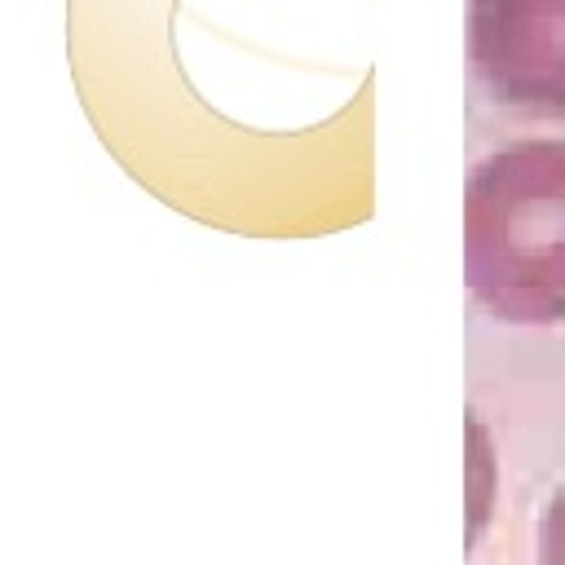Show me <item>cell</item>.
<instances>
[{
  "mask_svg": "<svg viewBox=\"0 0 565 565\" xmlns=\"http://www.w3.org/2000/svg\"><path fill=\"white\" fill-rule=\"evenodd\" d=\"M463 282L494 322H565V137H516L468 168Z\"/></svg>",
  "mask_w": 565,
  "mask_h": 565,
  "instance_id": "1",
  "label": "cell"
},
{
  "mask_svg": "<svg viewBox=\"0 0 565 565\" xmlns=\"http://www.w3.org/2000/svg\"><path fill=\"white\" fill-rule=\"evenodd\" d=\"M463 53L494 106L565 124V0H463Z\"/></svg>",
  "mask_w": 565,
  "mask_h": 565,
  "instance_id": "2",
  "label": "cell"
},
{
  "mask_svg": "<svg viewBox=\"0 0 565 565\" xmlns=\"http://www.w3.org/2000/svg\"><path fill=\"white\" fill-rule=\"evenodd\" d=\"M539 565H565V486L543 508V521H539Z\"/></svg>",
  "mask_w": 565,
  "mask_h": 565,
  "instance_id": "3",
  "label": "cell"
}]
</instances>
